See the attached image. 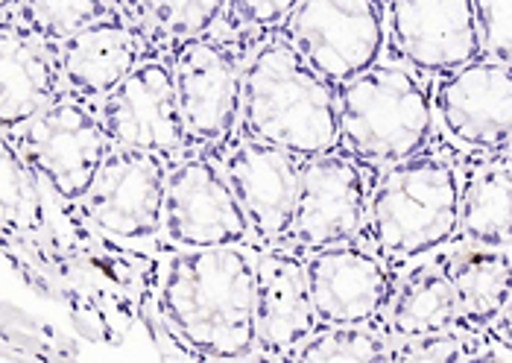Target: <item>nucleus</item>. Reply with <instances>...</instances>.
I'll return each mask as SVG.
<instances>
[{
  "label": "nucleus",
  "mask_w": 512,
  "mask_h": 363,
  "mask_svg": "<svg viewBox=\"0 0 512 363\" xmlns=\"http://www.w3.org/2000/svg\"><path fill=\"white\" fill-rule=\"evenodd\" d=\"M158 317L199 361H246L258 352V249L161 252Z\"/></svg>",
  "instance_id": "nucleus-1"
},
{
  "label": "nucleus",
  "mask_w": 512,
  "mask_h": 363,
  "mask_svg": "<svg viewBox=\"0 0 512 363\" xmlns=\"http://www.w3.org/2000/svg\"><path fill=\"white\" fill-rule=\"evenodd\" d=\"M466 167L434 147L378 170L360 238L401 279L460 238Z\"/></svg>",
  "instance_id": "nucleus-2"
},
{
  "label": "nucleus",
  "mask_w": 512,
  "mask_h": 363,
  "mask_svg": "<svg viewBox=\"0 0 512 363\" xmlns=\"http://www.w3.org/2000/svg\"><path fill=\"white\" fill-rule=\"evenodd\" d=\"M240 132L299 159L340 150L337 88L319 77L290 41L273 36L249 56Z\"/></svg>",
  "instance_id": "nucleus-3"
},
{
  "label": "nucleus",
  "mask_w": 512,
  "mask_h": 363,
  "mask_svg": "<svg viewBox=\"0 0 512 363\" xmlns=\"http://www.w3.org/2000/svg\"><path fill=\"white\" fill-rule=\"evenodd\" d=\"M434 82L398 62H378L337 85L340 150L372 170L431 150Z\"/></svg>",
  "instance_id": "nucleus-4"
},
{
  "label": "nucleus",
  "mask_w": 512,
  "mask_h": 363,
  "mask_svg": "<svg viewBox=\"0 0 512 363\" xmlns=\"http://www.w3.org/2000/svg\"><path fill=\"white\" fill-rule=\"evenodd\" d=\"M59 202L77 205L112 150L100 100L62 88L36 118L3 132Z\"/></svg>",
  "instance_id": "nucleus-5"
},
{
  "label": "nucleus",
  "mask_w": 512,
  "mask_h": 363,
  "mask_svg": "<svg viewBox=\"0 0 512 363\" xmlns=\"http://www.w3.org/2000/svg\"><path fill=\"white\" fill-rule=\"evenodd\" d=\"M258 50L252 41L208 33L173 50L176 94L185 121L188 153L217 156L237 132L243 112V74L249 56Z\"/></svg>",
  "instance_id": "nucleus-6"
},
{
  "label": "nucleus",
  "mask_w": 512,
  "mask_h": 363,
  "mask_svg": "<svg viewBox=\"0 0 512 363\" xmlns=\"http://www.w3.org/2000/svg\"><path fill=\"white\" fill-rule=\"evenodd\" d=\"M170 164L158 153L112 147L88 194L74 205L82 220L112 241L156 249L164 226Z\"/></svg>",
  "instance_id": "nucleus-7"
},
{
  "label": "nucleus",
  "mask_w": 512,
  "mask_h": 363,
  "mask_svg": "<svg viewBox=\"0 0 512 363\" xmlns=\"http://www.w3.org/2000/svg\"><path fill=\"white\" fill-rule=\"evenodd\" d=\"M334 88L381 62L387 44V3L302 0L278 33Z\"/></svg>",
  "instance_id": "nucleus-8"
},
{
  "label": "nucleus",
  "mask_w": 512,
  "mask_h": 363,
  "mask_svg": "<svg viewBox=\"0 0 512 363\" xmlns=\"http://www.w3.org/2000/svg\"><path fill=\"white\" fill-rule=\"evenodd\" d=\"M217 249L252 246L255 235L243 205L211 156H182L170 164L164 226L158 249Z\"/></svg>",
  "instance_id": "nucleus-9"
},
{
  "label": "nucleus",
  "mask_w": 512,
  "mask_h": 363,
  "mask_svg": "<svg viewBox=\"0 0 512 363\" xmlns=\"http://www.w3.org/2000/svg\"><path fill=\"white\" fill-rule=\"evenodd\" d=\"M436 132L460 153L495 159L512 144V62L477 59L434 82Z\"/></svg>",
  "instance_id": "nucleus-10"
},
{
  "label": "nucleus",
  "mask_w": 512,
  "mask_h": 363,
  "mask_svg": "<svg viewBox=\"0 0 512 363\" xmlns=\"http://www.w3.org/2000/svg\"><path fill=\"white\" fill-rule=\"evenodd\" d=\"M302 252L319 323L366 325L390 334L398 276L366 243L346 241Z\"/></svg>",
  "instance_id": "nucleus-11"
},
{
  "label": "nucleus",
  "mask_w": 512,
  "mask_h": 363,
  "mask_svg": "<svg viewBox=\"0 0 512 363\" xmlns=\"http://www.w3.org/2000/svg\"><path fill=\"white\" fill-rule=\"evenodd\" d=\"M100 115L112 147L147 150L167 162L188 153L170 53L147 56L109 97L100 100Z\"/></svg>",
  "instance_id": "nucleus-12"
},
{
  "label": "nucleus",
  "mask_w": 512,
  "mask_h": 363,
  "mask_svg": "<svg viewBox=\"0 0 512 363\" xmlns=\"http://www.w3.org/2000/svg\"><path fill=\"white\" fill-rule=\"evenodd\" d=\"M384 53L425 77L486 59L474 0H390Z\"/></svg>",
  "instance_id": "nucleus-13"
},
{
  "label": "nucleus",
  "mask_w": 512,
  "mask_h": 363,
  "mask_svg": "<svg viewBox=\"0 0 512 363\" xmlns=\"http://www.w3.org/2000/svg\"><path fill=\"white\" fill-rule=\"evenodd\" d=\"M214 159L249 217L255 249L284 246L296 214L305 159L243 132H237Z\"/></svg>",
  "instance_id": "nucleus-14"
},
{
  "label": "nucleus",
  "mask_w": 512,
  "mask_h": 363,
  "mask_svg": "<svg viewBox=\"0 0 512 363\" xmlns=\"http://www.w3.org/2000/svg\"><path fill=\"white\" fill-rule=\"evenodd\" d=\"M369 170L372 167L360 164L346 150L305 159L287 243L299 249H322L357 241L375 182Z\"/></svg>",
  "instance_id": "nucleus-15"
},
{
  "label": "nucleus",
  "mask_w": 512,
  "mask_h": 363,
  "mask_svg": "<svg viewBox=\"0 0 512 363\" xmlns=\"http://www.w3.org/2000/svg\"><path fill=\"white\" fill-rule=\"evenodd\" d=\"M305 252L273 246L258 252V361H293L296 349L319 328Z\"/></svg>",
  "instance_id": "nucleus-16"
},
{
  "label": "nucleus",
  "mask_w": 512,
  "mask_h": 363,
  "mask_svg": "<svg viewBox=\"0 0 512 363\" xmlns=\"http://www.w3.org/2000/svg\"><path fill=\"white\" fill-rule=\"evenodd\" d=\"M65 88L91 100L109 97L156 50L126 15V6L56 44Z\"/></svg>",
  "instance_id": "nucleus-17"
},
{
  "label": "nucleus",
  "mask_w": 512,
  "mask_h": 363,
  "mask_svg": "<svg viewBox=\"0 0 512 363\" xmlns=\"http://www.w3.org/2000/svg\"><path fill=\"white\" fill-rule=\"evenodd\" d=\"M65 88L56 44L12 15H0V126L12 132L36 118Z\"/></svg>",
  "instance_id": "nucleus-18"
},
{
  "label": "nucleus",
  "mask_w": 512,
  "mask_h": 363,
  "mask_svg": "<svg viewBox=\"0 0 512 363\" xmlns=\"http://www.w3.org/2000/svg\"><path fill=\"white\" fill-rule=\"evenodd\" d=\"M436 261L457 290L460 328L483 334L512 299V252L454 243Z\"/></svg>",
  "instance_id": "nucleus-19"
},
{
  "label": "nucleus",
  "mask_w": 512,
  "mask_h": 363,
  "mask_svg": "<svg viewBox=\"0 0 512 363\" xmlns=\"http://www.w3.org/2000/svg\"><path fill=\"white\" fill-rule=\"evenodd\" d=\"M62 202L50 194L27 159L3 141L0 156V232L3 241H39L56 229Z\"/></svg>",
  "instance_id": "nucleus-20"
},
{
  "label": "nucleus",
  "mask_w": 512,
  "mask_h": 363,
  "mask_svg": "<svg viewBox=\"0 0 512 363\" xmlns=\"http://www.w3.org/2000/svg\"><path fill=\"white\" fill-rule=\"evenodd\" d=\"M448 328H460L457 290L448 279L445 267L431 258L416 264L398 279V290L390 308V334L425 337Z\"/></svg>",
  "instance_id": "nucleus-21"
},
{
  "label": "nucleus",
  "mask_w": 512,
  "mask_h": 363,
  "mask_svg": "<svg viewBox=\"0 0 512 363\" xmlns=\"http://www.w3.org/2000/svg\"><path fill=\"white\" fill-rule=\"evenodd\" d=\"M460 238L469 246L512 249V170L507 164L486 159L466 170Z\"/></svg>",
  "instance_id": "nucleus-22"
},
{
  "label": "nucleus",
  "mask_w": 512,
  "mask_h": 363,
  "mask_svg": "<svg viewBox=\"0 0 512 363\" xmlns=\"http://www.w3.org/2000/svg\"><path fill=\"white\" fill-rule=\"evenodd\" d=\"M126 15L156 53H170L185 41L217 30L226 0H123Z\"/></svg>",
  "instance_id": "nucleus-23"
},
{
  "label": "nucleus",
  "mask_w": 512,
  "mask_h": 363,
  "mask_svg": "<svg viewBox=\"0 0 512 363\" xmlns=\"http://www.w3.org/2000/svg\"><path fill=\"white\" fill-rule=\"evenodd\" d=\"M393 340L366 325H319L296 349L293 363H390Z\"/></svg>",
  "instance_id": "nucleus-24"
},
{
  "label": "nucleus",
  "mask_w": 512,
  "mask_h": 363,
  "mask_svg": "<svg viewBox=\"0 0 512 363\" xmlns=\"http://www.w3.org/2000/svg\"><path fill=\"white\" fill-rule=\"evenodd\" d=\"M123 9V0H21L12 12L24 27L50 44H59L79 30Z\"/></svg>",
  "instance_id": "nucleus-25"
},
{
  "label": "nucleus",
  "mask_w": 512,
  "mask_h": 363,
  "mask_svg": "<svg viewBox=\"0 0 512 363\" xmlns=\"http://www.w3.org/2000/svg\"><path fill=\"white\" fill-rule=\"evenodd\" d=\"M510 361V355L466 328H448L425 337H395L390 363H489Z\"/></svg>",
  "instance_id": "nucleus-26"
},
{
  "label": "nucleus",
  "mask_w": 512,
  "mask_h": 363,
  "mask_svg": "<svg viewBox=\"0 0 512 363\" xmlns=\"http://www.w3.org/2000/svg\"><path fill=\"white\" fill-rule=\"evenodd\" d=\"M302 0H226L223 18L214 33L229 39L264 44L281 33L287 18Z\"/></svg>",
  "instance_id": "nucleus-27"
},
{
  "label": "nucleus",
  "mask_w": 512,
  "mask_h": 363,
  "mask_svg": "<svg viewBox=\"0 0 512 363\" xmlns=\"http://www.w3.org/2000/svg\"><path fill=\"white\" fill-rule=\"evenodd\" d=\"M486 59L512 62V0H474Z\"/></svg>",
  "instance_id": "nucleus-28"
},
{
  "label": "nucleus",
  "mask_w": 512,
  "mask_h": 363,
  "mask_svg": "<svg viewBox=\"0 0 512 363\" xmlns=\"http://www.w3.org/2000/svg\"><path fill=\"white\" fill-rule=\"evenodd\" d=\"M483 337H486V340H492L495 346H501V349L510 355V361H512V299L507 302V308L498 314V320L483 331Z\"/></svg>",
  "instance_id": "nucleus-29"
},
{
  "label": "nucleus",
  "mask_w": 512,
  "mask_h": 363,
  "mask_svg": "<svg viewBox=\"0 0 512 363\" xmlns=\"http://www.w3.org/2000/svg\"><path fill=\"white\" fill-rule=\"evenodd\" d=\"M495 159H498L501 164H507V167L512 170V144L507 147V150H504V153H501V156H495Z\"/></svg>",
  "instance_id": "nucleus-30"
},
{
  "label": "nucleus",
  "mask_w": 512,
  "mask_h": 363,
  "mask_svg": "<svg viewBox=\"0 0 512 363\" xmlns=\"http://www.w3.org/2000/svg\"><path fill=\"white\" fill-rule=\"evenodd\" d=\"M21 0H0V12H12Z\"/></svg>",
  "instance_id": "nucleus-31"
},
{
  "label": "nucleus",
  "mask_w": 512,
  "mask_h": 363,
  "mask_svg": "<svg viewBox=\"0 0 512 363\" xmlns=\"http://www.w3.org/2000/svg\"><path fill=\"white\" fill-rule=\"evenodd\" d=\"M381 3H390V0H381Z\"/></svg>",
  "instance_id": "nucleus-32"
},
{
  "label": "nucleus",
  "mask_w": 512,
  "mask_h": 363,
  "mask_svg": "<svg viewBox=\"0 0 512 363\" xmlns=\"http://www.w3.org/2000/svg\"><path fill=\"white\" fill-rule=\"evenodd\" d=\"M510 252H512V249H510Z\"/></svg>",
  "instance_id": "nucleus-33"
}]
</instances>
